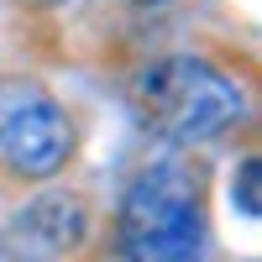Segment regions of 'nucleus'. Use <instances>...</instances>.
Masks as SVG:
<instances>
[{
	"label": "nucleus",
	"mask_w": 262,
	"mask_h": 262,
	"mask_svg": "<svg viewBox=\"0 0 262 262\" xmlns=\"http://www.w3.org/2000/svg\"><path fill=\"white\" fill-rule=\"evenodd\" d=\"M137 6H163V0H137Z\"/></svg>",
	"instance_id": "obj_6"
},
{
	"label": "nucleus",
	"mask_w": 262,
	"mask_h": 262,
	"mask_svg": "<svg viewBox=\"0 0 262 262\" xmlns=\"http://www.w3.org/2000/svg\"><path fill=\"white\" fill-rule=\"evenodd\" d=\"M121 252L126 262H205L200 173L184 163L137 173L121 200Z\"/></svg>",
	"instance_id": "obj_1"
},
{
	"label": "nucleus",
	"mask_w": 262,
	"mask_h": 262,
	"mask_svg": "<svg viewBox=\"0 0 262 262\" xmlns=\"http://www.w3.org/2000/svg\"><path fill=\"white\" fill-rule=\"evenodd\" d=\"M84 231H90V215L74 194H37L27 210L11 215L6 257L11 262H58L84 242Z\"/></svg>",
	"instance_id": "obj_4"
},
{
	"label": "nucleus",
	"mask_w": 262,
	"mask_h": 262,
	"mask_svg": "<svg viewBox=\"0 0 262 262\" xmlns=\"http://www.w3.org/2000/svg\"><path fill=\"white\" fill-rule=\"evenodd\" d=\"M0 158L21 179H53L74 158L69 111L32 79H0Z\"/></svg>",
	"instance_id": "obj_3"
},
{
	"label": "nucleus",
	"mask_w": 262,
	"mask_h": 262,
	"mask_svg": "<svg viewBox=\"0 0 262 262\" xmlns=\"http://www.w3.org/2000/svg\"><path fill=\"white\" fill-rule=\"evenodd\" d=\"M257 158H242V168H236V184H231V200H236V210L247 215V221H257V210H262V200H257Z\"/></svg>",
	"instance_id": "obj_5"
},
{
	"label": "nucleus",
	"mask_w": 262,
	"mask_h": 262,
	"mask_svg": "<svg viewBox=\"0 0 262 262\" xmlns=\"http://www.w3.org/2000/svg\"><path fill=\"white\" fill-rule=\"evenodd\" d=\"M137 111L168 142H205L242 116V90L200 58H158L137 79Z\"/></svg>",
	"instance_id": "obj_2"
}]
</instances>
